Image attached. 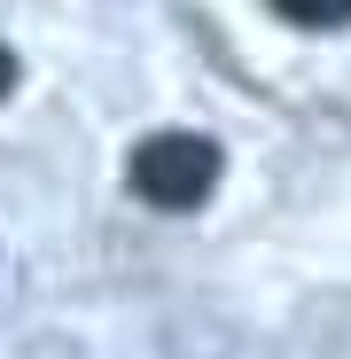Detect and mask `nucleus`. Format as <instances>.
Segmentation results:
<instances>
[{"instance_id": "nucleus-1", "label": "nucleus", "mask_w": 351, "mask_h": 359, "mask_svg": "<svg viewBox=\"0 0 351 359\" xmlns=\"http://www.w3.org/2000/svg\"><path fill=\"white\" fill-rule=\"evenodd\" d=\"M219 188V141L203 133H149L133 149V196L156 211H195Z\"/></svg>"}, {"instance_id": "nucleus-3", "label": "nucleus", "mask_w": 351, "mask_h": 359, "mask_svg": "<svg viewBox=\"0 0 351 359\" xmlns=\"http://www.w3.org/2000/svg\"><path fill=\"white\" fill-rule=\"evenodd\" d=\"M8 86H16V55L0 47V94H8Z\"/></svg>"}, {"instance_id": "nucleus-2", "label": "nucleus", "mask_w": 351, "mask_h": 359, "mask_svg": "<svg viewBox=\"0 0 351 359\" xmlns=\"http://www.w3.org/2000/svg\"><path fill=\"white\" fill-rule=\"evenodd\" d=\"M273 8H281L289 24H305V32H336V24H351V0H273Z\"/></svg>"}]
</instances>
